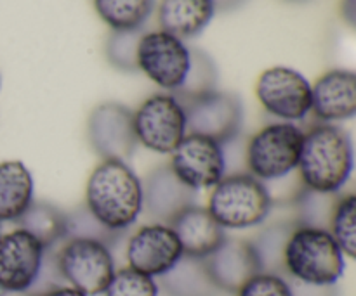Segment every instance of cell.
I'll list each match as a JSON object with an SVG mask.
<instances>
[{
  "label": "cell",
  "mask_w": 356,
  "mask_h": 296,
  "mask_svg": "<svg viewBox=\"0 0 356 296\" xmlns=\"http://www.w3.org/2000/svg\"><path fill=\"white\" fill-rule=\"evenodd\" d=\"M296 170L305 189L320 194H339L353 175V139L339 125H315L305 132Z\"/></svg>",
  "instance_id": "obj_1"
},
{
  "label": "cell",
  "mask_w": 356,
  "mask_h": 296,
  "mask_svg": "<svg viewBox=\"0 0 356 296\" xmlns=\"http://www.w3.org/2000/svg\"><path fill=\"white\" fill-rule=\"evenodd\" d=\"M86 208L108 231L122 234L143 211L141 179L127 162L103 159L87 179Z\"/></svg>",
  "instance_id": "obj_2"
},
{
  "label": "cell",
  "mask_w": 356,
  "mask_h": 296,
  "mask_svg": "<svg viewBox=\"0 0 356 296\" xmlns=\"http://www.w3.org/2000/svg\"><path fill=\"white\" fill-rule=\"evenodd\" d=\"M284 272L312 288H330L346 270V256L329 229L294 225L282 259Z\"/></svg>",
  "instance_id": "obj_3"
},
{
  "label": "cell",
  "mask_w": 356,
  "mask_h": 296,
  "mask_svg": "<svg viewBox=\"0 0 356 296\" xmlns=\"http://www.w3.org/2000/svg\"><path fill=\"white\" fill-rule=\"evenodd\" d=\"M273 198L266 184L250 173L225 175L211 191L207 210L225 231H243L263 224Z\"/></svg>",
  "instance_id": "obj_4"
},
{
  "label": "cell",
  "mask_w": 356,
  "mask_h": 296,
  "mask_svg": "<svg viewBox=\"0 0 356 296\" xmlns=\"http://www.w3.org/2000/svg\"><path fill=\"white\" fill-rule=\"evenodd\" d=\"M305 130L296 123L264 125L247 142L245 162L250 175L261 182H275L291 175L299 163Z\"/></svg>",
  "instance_id": "obj_5"
},
{
  "label": "cell",
  "mask_w": 356,
  "mask_h": 296,
  "mask_svg": "<svg viewBox=\"0 0 356 296\" xmlns=\"http://www.w3.org/2000/svg\"><path fill=\"white\" fill-rule=\"evenodd\" d=\"M54 262L63 283L89 296L103 295L117 270L110 246L89 238H66Z\"/></svg>",
  "instance_id": "obj_6"
},
{
  "label": "cell",
  "mask_w": 356,
  "mask_h": 296,
  "mask_svg": "<svg viewBox=\"0 0 356 296\" xmlns=\"http://www.w3.org/2000/svg\"><path fill=\"white\" fill-rule=\"evenodd\" d=\"M138 144L159 155H170L184 139L186 114L172 94H153L134 111Z\"/></svg>",
  "instance_id": "obj_7"
},
{
  "label": "cell",
  "mask_w": 356,
  "mask_h": 296,
  "mask_svg": "<svg viewBox=\"0 0 356 296\" xmlns=\"http://www.w3.org/2000/svg\"><path fill=\"white\" fill-rule=\"evenodd\" d=\"M186 132L228 144L238 137L243 125V104L236 94L212 90L183 101Z\"/></svg>",
  "instance_id": "obj_8"
},
{
  "label": "cell",
  "mask_w": 356,
  "mask_h": 296,
  "mask_svg": "<svg viewBox=\"0 0 356 296\" xmlns=\"http://www.w3.org/2000/svg\"><path fill=\"white\" fill-rule=\"evenodd\" d=\"M138 69L162 89L176 92L184 83L191 55L181 38L163 30L146 31L136 52Z\"/></svg>",
  "instance_id": "obj_9"
},
{
  "label": "cell",
  "mask_w": 356,
  "mask_h": 296,
  "mask_svg": "<svg viewBox=\"0 0 356 296\" xmlns=\"http://www.w3.org/2000/svg\"><path fill=\"white\" fill-rule=\"evenodd\" d=\"M256 96L261 106L282 121L296 123L312 113V83L287 66L264 69L257 78Z\"/></svg>",
  "instance_id": "obj_10"
},
{
  "label": "cell",
  "mask_w": 356,
  "mask_h": 296,
  "mask_svg": "<svg viewBox=\"0 0 356 296\" xmlns=\"http://www.w3.org/2000/svg\"><path fill=\"white\" fill-rule=\"evenodd\" d=\"M45 256V246L23 229L0 236V293H31Z\"/></svg>",
  "instance_id": "obj_11"
},
{
  "label": "cell",
  "mask_w": 356,
  "mask_h": 296,
  "mask_svg": "<svg viewBox=\"0 0 356 296\" xmlns=\"http://www.w3.org/2000/svg\"><path fill=\"white\" fill-rule=\"evenodd\" d=\"M225 146L204 135L186 134L170 153V170L190 189H212L226 175Z\"/></svg>",
  "instance_id": "obj_12"
},
{
  "label": "cell",
  "mask_w": 356,
  "mask_h": 296,
  "mask_svg": "<svg viewBox=\"0 0 356 296\" xmlns=\"http://www.w3.org/2000/svg\"><path fill=\"white\" fill-rule=\"evenodd\" d=\"M87 137L103 159L127 162L139 146L134 130V111L120 103L99 104L87 121Z\"/></svg>",
  "instance_id": "obj_13"
},
{
  "label": "cell",
  "mask_w": 356,
  "mask_h": 296,
  "mask_svg": "<svg viewBox=\"0 0 356 296\" xmlns=\"http://www.w3.org/2000/svg\"><path fill=\"white\" fill-rule=\"evenodd\" d=\"M183 255V248L172 227L156 222L139 227L125 246L127 267L155 279L169 272Z\"/></svg>",
  "instance_id": "obj_14"
},
{
  "label": "cell",
  "mask_w": 356,
  "mask_h": 296,
  "mask_svg": "<svg viewBox=\"0 0 356 296\" xmlns=\"http://www.w3.org/2000/svg\"><path fill=\"white\" fill-rule=\"evenodd\" d=\"M204 262L214 286L225 293H236L250 277L263 272L252 241L240 238H226Z\"/></svg>",
  "instance_id": "obj_15"
},
{
  "label": "cell",
  "mask_w": 356,
  "mask_h": 296,
  "mask_svg": "<svg viewBox=\"0 0 356 296\" xmlns=\"http://www.w3.org/2000/svg\"><path fill=\"white\" fill-rule=\"evenodd\" d=\"M141 186L143 211L156 224L169 225L176 215L197 201V191L181 182L169 165L153 168Z\"/></svg>",
  "instance_id": "obj_16"
},
{
  "label": "cell",
  "mask_w": 356,
  "mask_h": 296,
  "mask_svg": "<svg viewBox=\"0 0 356 296\" xmlns=\"http://www.w3.org/2000/svg\"><path fill=\"white\" fill-rule=\"evenodd\" d=\"M312 113L322 123H341L356 114V75L350 69L325 71L312 85Z\"/></svg>",
  "instance_id": "obj_17"
},
{
  "label": "cell",
  "mask_w": 356,
  "mask_h": 296,
  "mask_svg": "<svg viewBox=\"0 0 356 296\" xmlns=\"http://www.w3.org/2000/svg\"><path fill=\"white\" fill-rule=\"evenodd\" d=\"M169 225L176 232L184 255L193 259H207L228 238L207 207L198 204L184 208Z\"/></svg>",
  "instance_id": "obj_18"
},
{
  "label": "cell",
  "mask_w": 356,
  "mask_h": 296,
  "mask_svg": "<svg viewBox=\"0 0 356 296\" xmlns=\"http://www.w3.org/2000/svg\"><path fill=\"white\" fill-rule=\"evenodd\" d=\"M216 14L212 0H160V30L181 38H193L200 35Z\"/></svg>",
  "instance_id": "obj_19"
},
{
  "label": "cell",
  "mask_w": 356,
  "mask_h": 296,
  "mask_svg": "<svg viewBox=\"0 0 356 296\" xmlns=\"http://www.w3.org/2000/svg\"><path fill=\"white\" fill-rule=\"evenodd\" d=\"M33 175L19 159L0 163V222L19 220L33 203Z\"/></svg>",
  "instance_id": "obj_20"
},
{
  "label": "cell",
  "mask_w": 356,
  "mask_h": 296,
  "mask_svg": "<svg viewBox=\"0 0 356 296\" xmlns=\"http://www.w3.org/2000/svg\"><path fill=\"white\" fill-rule=\"evenodd\" d=\"M167 296H216L218 288L209 277L204 259L183 255L167 274L156 279Z\"/></svg>",
  "instance_id": "obj_21"
},
{
  "label": "cell",
  "mask_w": 356,
  "mask_h": 296,
  "mask_svg": "<svg viewBox=\"0 0 356 296\" xmlns=\"http://www.w3.org/2000/svg\"><path fill=\"white\" fill-rule=\"evenodd\" d=\"M19 229L30 232L37 241L52 250L66 239V214L45 201H35L16 222Z\"/></svg>",
  "instance_id": "obj_22"
},
{
  "label": "cell",
  "mask_w": 356,
  "mask_h": 296,
  "mask_svg": "<svg viewBox=\"0 0 356 296\" xmlns=\"http://www.w3.org/2000/svg\"><path fill=\"white\" fill-rule=\"evenodd\" d=\"M155 0H94L97 16L111 30H138L146 24Z\"/></svg>",
  "instance_id": "obj_23"
},
{
  "label": "cell",
  "mask_w": 356,
  "mask_h": 296,
  "mask_svg": "<svg viewBox=\"0 0 356 296\" xmlns=\"http://www.w3.org/2000/svg\"><path fill=\"white\" fill-rule=\"evenodd\" d=\"M191 62L184 83L172 94L179 103L216 90L218 85V66L211 55L198 49H190Z\"/></svg>",
  "instance_id": "obj_24"
},
{
  "label": "cell",
  "mask_w": 356,
  "mask_h": 296,
  "mask_svg": "<svg viewBox=\"0 0 356 296\" xmlns=\"http://www.w3.org/2000/svg\"><path fill=\"white\" fill-rule=\"evenodd\" d=\"M329 232L346 259L356 256V196L353 193L339 196L329 220Z\"/></svg>",
  "instance_id": "obj_25"
},
{
  "label": "cell",
  "mask_w": 356,
  "mask_h": 296,
  "mask_svg": "<svg viewBox=\"0 0 356 296\" xmlns=\"http://www.w3.org/2000/svg\"><path fill=\"white\" fill-rule=\"evenodd\" d=\"M292 229L294 227H291V225L277 224L273 227L266 229L264 232H261L256 241H252L254 250H256L257 256H259L263 272L280 274V270H284L282 259H284L285 243H287V238Z\"/></svg>",
  "instance_id": "obj_26"
},
{
  "label": "cell",
  "mask_w": 356,
  "mask_h": 296,
  "mask_svg": "<svg viewBox=\"0 0 356 296\" xmlns=\"http://www.w3.org/2000/svg\"><path fill=\"white\" fill-rule=\"evenodd\" d=\"M145 33V26L138 30H111L106 40V58L110 64L120 71H138L136 52H138L139 40Z\"/></svg>",
  "instance_id": "obj_27"
},
{
  "label": "cell",
  "mask_w": 356,
  "mask_h": 296,
  "mask_svg": "<svg viewBox=\"0 0 356 296\" xmlns=\"http://www.w3.org/2000/svg\"><path fill=\"white\" fill-rule=\"evenodd\" d=\"M104 296H159L160 288L155 277L138 272L131 267L115 270Z\"/></svg>",
  "instance_id": "obj_28"
},
{
  "label": "cell",
  "mask_w": 356,
  "mask_h": 296,
  "mask_svg": "<svg viewBox=\"0 0 356 296\" xmlns=\"http://www.w3.org/2000/svg\"><path fill=\"white\" fill-rule=\"evenodd\" d=\"M66 234H68L66 238L97 239V241L106 243L110 248L111 243L120 238L118 232H111L104 225H101L86 207L66 214Z\"/></svg>",
  "instance_id": "obj_29"
},
{
  "label": "cell",
  "mask_w": 356,
  "mask_h": 296,
  "mask_svg": "<svg viewBox=\"0 0 356 296\" xmlns=\"http://www.w3.org/2000/svg\"><path fill=\"white\" fill-rule=\"evenodd\" d=\"M236 296H294L291 283L282 274L259 272L250 277Z\"/></svg>",
  "instance_id": "obj_30"
},
{
  "label": "cell",
  "mask_w": 356,
  "mask_h": 296,
  "mask_svg": "<svg viewBox=\"0 0 356 296\" xmlns=\"http://www.w3.org/2000/svg\"><path fill=\"white\" fill-rule=\"evenodd\" d=\"M35 296H89V295L82 293V291L75 290V288L68 286V284H58V286L49 288V290L42 291V293Z\"/></svg>",
  "instance_id": "obj_31"
},
{
  "label": "cell",
  "mask_w": 356,
  "mask_h": 296,
  "mask_svg": "<svg viewBox=\"0 0 356 296\" xmlns=\"http://www.w3.org/2000/svg\"><path fill=\"white\" fill-rule=\"evenodd\" d=\"M341 16L346 21L348 26L355 28L356 23V0H343L341 2Z\"/></svg>",
  "instance_id": "obj_32"
},
{
  "label": "cell",
  "mask_w": 356,
  "mask_h": 296,
  "mask_svg": "<svg viewBox=\"0 0 356 296\" xmlns=\"http://www.w3.org/2000/svg\"><path fill=\"white\" fill-rule=\"evenodd\" d=\"M216 7V12H226V10H233L238 6H242L243 0H212Z\"/></svg>",
  "instance_id": "obj_33"
},
{
  "label": "cell",
  "mask_w": 356,
  "mask_h": 296,
  "mask_svg": "<svg viewBox=\"0 0 356 296\" xmlns=\"http://www.w3.org/2000/svg\"><path fill=\"white\" fill-rule=\"evenodd\" d=\"M289 2H306V0H289Z\"/></svg>",
  "instance_id": "obj_34"
},
{
  "label": "cell",
  "mask_w": 356,
  "mask_h": 296,
  "mask_svg": "<svg viewBox=\"0 0 356 296\" xmlns=\"http://www.w3.org/2000/svg\"><path fill=\"white\" fill-rule=\"evenodd\" d=\"M0 236H2V222H0Z\"/></svg>",
  "instance_id": "obj_35"
},
{
  "label": "cell",
  "mask_w": 356,
  "mask_h": 296,
  "mask_svg": "<svg viewBox=\"0 0 356 296\" xmlns=\"http://www.w3.org/2000/svg\"><path fill=\"white\" fill-rule=\"evenodd\" d=\"M0 85H2V78H0Z\"/></svg>",
  "instance_id": "obj_36"
}]
</instances>
